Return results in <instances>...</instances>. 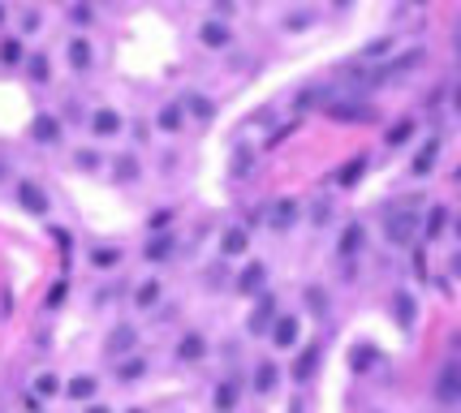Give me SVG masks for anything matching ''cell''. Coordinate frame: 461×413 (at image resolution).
I'll return each instance as SVG.
<instances>
[{"instance_id":"obj_17","label":"cell","mask_w":461,"mask_h":413,"mask_svg":"<svg viewBox=\"0 0 461 413\" xmlns=\"http://www.w3.org/2000/svg\"><path fill=\"white\" fill-rule=\"evenodd\" d=\"M435 160H440V142H423L418 147V155H414V164H409V172H414V177H427L431 168H435Z\"/></svg>"},{"instance_id":"obj_24","label":"cell","mask_w":461,"mask_h":413,"mask_svg":"<svg viewBox=\"0 0 461 413\" xmlns=\"http://www.w3.org/2000/svg\"><path fill=\"white\" fill-rule=\"evenodd\" d=\"M69 65L78 69V73L91 69V43H87L82 35H73V39H69Z\"/></svg>"},{"instance_id":"obj_13","label":"cell","mask_w":461,"mask_h":413,"mask_svg":"<svg viewBox=\"0 0 461 413\" xmlns=\"http://www.w3.org/2000/svg\"><path fill=\"white\" fill-rule=\"evenodd\" d=\"M31 134H35V142H43V147H57V142H61V121L47 117V112H39L35 125H31Z\"/></svg>"},{"instance_id":"obj_23","label":"cell","mask_w":461,"mask_h":413,"mask_svg":"<svg viewBox=\"0 0 461 413\" xmlns=\"http://www.w3.org/2000/svg\"><path fill=\"white\" fill-rule=\"evenodd\" d=\"M276 379H280V370H276V361H259V366H254V392H259V396H268V392H276Z\"/></svg>"},{"instance_id":"obj_42","label":"cell","mask_w":461,"mask_h":413,"mask_svg":"<svg viewBox=\"0 0 461 413\" xmlns=\"http://www.w3.org/2000/svg\"><path fill=\"white\" fill-rule=\"evenodd\" d=\"M87 413H112V409H108V405H91Z\"/></svg>"},{"instance_id":"obj_19","label":"cell","mask_w":461,"mask_h":413,"mask_svg":"<svg viewBox=\"0 0 461 413\" xmlns=\"http://www.w3.org/2000/svg\"><path fill=\"white\" fill-rule=\"evenodd\" d=\"M177 357H182V361H203V357H207V340H203L198 331H186L182 345H177Z\"/></svg>"},{"instance_id":"obj_15","label":"cell","mask_w":461,"mask_h":413,"mask_svg":"<svg viewBox=\"0 0 461 413\" xmlns=\"http://www.w3.org/2000/svg\"><path fill=\"white\" fill-rule=\"evenodd\" d=\"M246 246H250V232H246L242 224H233V228H224V237H220V250H224L228 258H237V254H246Z\"/></svg>"},{"instance_id":"obj_25","label":"cell","mask_w":461,"mask_h":413,"mask_svg":"<svg viewBox=\"0 0 461 413\" xmlns=\"http://www.w3.org/2000/svg\"><path fill=\"white\" fill-rule=\"evenodd\" d=\"M198 39L207 47H228V26L224 22H203L198 26Z\"/></svg>"},{"instance_id":"obj_1","label":"cell","mask_w":461,"mask_h":413,"mask_svg":"<svg viewBox=\"0 0 461 413\" xmlns=\"http://www.w3.org/2000/svg\"><path fill=\"white\" fill-rule=\"evenodd\" d=\"M383 232H388L393 246H409L418 237V206H405V202H393L383 211Z\"/></svg>"},{"instance_id":"obj_37","label":"cell","mask_w":461,"mask_h":413,"mask_svg":"<svg viewBox=\"0 0 461 413\" xmlns=\"http://www.w3.org/2000/svg\"><path fill=\"white\" fill-rule=\"evenodd\" d=\"M73 164H78V168H87V172H91V168H99V164H104V160H99V155H95V151H78V155H73Z\"/></svg>"},{"instance_id":"obj_40","label":"cell","mask_w":461,"mask_h":413,"mask_svg":"<svg viewBox=\"0 0 461 413\" xmlns=\"http://www.w3.org/2000/svg\"><path fill=\"white\" fill-rule=\"evenodd\" d=\"M233 168H237V177H246V168H250V151H237V155H233Z\"/></svg>"},{"instance_id":"obj_16","label":"cell","mask_w":461,"mask_h":413,"mask_svg":"<svg viewBox=\"0 0 461 413\" xmlns=\"http://www.w3.org/2000/svg\"><path fill=\"white\" fill-rule=\"evenodd\" d=\"M173 250H177V241H173V232H156L147 246H142V254L151 258V263H164V258H173Z\"/></svg>"},{"instance_id":"obj_28","label":"cell","mask_w":461,"mask_h":413,"mask_svg":"<svg viewBox=\"0 0 461 413\" xmlns=\"http://www.w3.org/2000/svg\"><path fill=\"white\" fill-rule=\"evenodd\" d=\"M160 129H168V134H173V129H182V121H186V112H182V103H168V108H160Z\"/></svg>"},{"instance_id":"obj_11","label":"cell","mask_w":461,"mask_h":413,"mask_svg":"<svg viewBox=\"0 0 461 413\" xmlns=\"http://www.w3.org/2000/svg\"><path fill=\"white\" fill-rule=\"evenodd\" d=\"M393 315H397V323H401L405 331L414 327V319H418V301H414V293H409V289L393 293Z\"/></svg>"},{"instance_id":"obj_41","label":"cell","mask_w":461,"mask_h":413,"mask_svg":"<svg viewBox=\"0 0 461 413\" xmlns=\"http://www.w3.org/2000/svg\"><path fill=\"white\" fill-rule=\"evenodd\" d=\"M448 271H453V276H461V250L453 254V263H448Z\"/></svg>"},{"instance_id":"obj_8","label":"cell","mask_w":461,"mask_h":413,"mask_svg":"<svg viewBox=\"0 0 461 413\" xmlns=\"http://www.w3.org/2000/svg\"><path fill=\"white\" fill-rule=\"evenodd\" d=\"M233 284H237V293H246V297H250V293H263V289H268V267H263V263H246Z\"/></svg>"},{"instance_id":"obj_22","label":"cell","mask_w":461,"mask_h":413,"mask_svg":"<svg viewBox=\"0 0 461 413\" xmlns=\"http://www.w3.org/2000/svg\"><path fill=\"white\" fill-rule=\"evenodd\" d=\"M444 228H448V206H440V202H435L431 211H427V220H423V237H427V241H435Z\"/></svg>"},{"instance_id":"obj_5","label":"cell","mask_w":461,"mask_h":413,"mask_svg":"<svg viewBox=\"0 0 461 413\" xmlns=\"http://www.w3.org/2000/svg\"><path fill=\"white\" fill-rule=\"evenodd\" d=\"M272 323H276V297H272V293H259V301H254L246 327H250L254 336H263V331H272Z\"/></svg>"},{"instance_id":"obj_39","label":"cell","mask_w":461,"mask_h":413,"mask_svg":"<svg viewBox=\"0 0 461 413\" xmlns=\"http://www.w3.org/2000/svg\"><path fill=\"white\" fill-rule=\"evenodd\" d=\"M306 306H315V315H323V306H328L323 289H306Z\"/></svg>"},{"instance_id":"obj_6","label":"cell","mask_w":461,"mask_h":413,"mask_svg":"<svg viewBox=\"0 0 461 413\" xmlns=\"http://www.w3.org/2000/svg\"><path fill=\"white\" fill-rule=\"evenodd\" d=\"M237 400H242V383L237 379H220L216 392H212V409L216 413H237Z\"/></svg>"},{"instance_id":"obj_29","label":"cell","mask_w":461,"mask_h":413,"mask_svg":"<svg viewBox=\"0 0 461 413\" xmlns=\"http://www.w3.org/2000/svg\"><path fill=\"white\" fill-rule=\"evenodd\" d=\"M375 361H379V353H375L371 345H358V349H353V357H349V366H353V370H371Z\"/></svg>"},{"instance_id":"obj_20","label":"cell","mask_w":461,"mask_h":413,"mask_svg":"<svg viewBox=\"0 0 461 413\" xmlns=\"http://www.w3.org/2000/svg\"><path fill=\"white\" fill-rule=\"evenodd\" d=\"M363 172H367V155H358V160L341 164V168H337V177H332V181H337L341 190H349V186H358V181H363Z\"/></svg>"},{"instance_id":"obj_26","label":"cell","mask_w":461,"mask_h":413,"mask_svg":"<svg viewBox=\"0 0 461 413\" xmlns=\"http://www.w3.org/2000/svg\"><path fill=\"white\" fill-rule=\"evenodd\" d=\"M156 301H160V280H142L134 289V306L138 310H156Z\"/></svg>"},{"instance_id":"obj_4","label":"cell","mask_w":461,"mask_h":413,"mask_svg":"<svg viewBox=\"0 0 461 413\" xmlns=\"http://www.w3.org/2000/svg\"><path fill=\"white\" fill-rule=\"evenodd\" d=\"M104 349H108V357H125V353H134V349H138V327H134V323H117V327L108 331Z\"/></svg>"},{"instance_id":"obj_45","label":"cell","mask_w":461,"mask_h":413,"mask_svg":"<svg viewBox=\"0 0 461 413\" xmlns=\"http://www.w3.org/2000/svg\"><path fill=\"white\" fill-rule=\"evenodd\" d=\"M453 228H457V237H461V216H457V224H453Z\"/></svg>"},{"instance_id":"obj_35","label":"cell","mask_w":461,"mask_h":413,"mask_svg":"<svg viewBox=\"0 0 461 413\" xmlns=\"http://www.w3.org/2000/svg\"><path fill=\"white\" fill-rule=\"evenodd\" d=\"M112 168H117V181H134V177H138V164L130 160V155H121Z\"/></svg>"},{"instance_id":"obj_10","label":"cell","mask_w":461,"mask_h":413,"mask_svg":"<svg viewBox=\"0 0 461 413\" xmlns=\"http://www.w3.org/2000/svg\"><path fill=\"white\" fill-rule=\"evenodd\" d=\"M319 353H323L319 345H306V349L298 353V361H293V379H298V383H311V379H315V370H319Z\"/></svg>"},{"instance_id":"obj_34","label":"cell","mask_w":461,"mask_h":413,"mask_svg":"<svg viewBox=\"0 0 461 413\" xmlns=\"http://www.w3.org/2000/svg\"><path fill=\"white\" fill-rule=\"evenodd\" d=\"M0 61H5V65H17V61H22V43H17V39H5V43H0Z\"/></svg>"},{"instance_id":"obj_7","label":"cell","mask_w":461,"mask_h":413,"mask_svg":"<svg viewBox=\"0 0 461 413\" xmlns=\"http://www.w3.org/2000/svg\"><path fill=\"white\" fill-rule=\"evenodd\" d=\"M328 117H337V121H371L375 108H367L363 99H332L328 103Z\"/></svg>"},{"instance_id":"obj_38","label":"cell","mask_w":461,"mask_h":413,"mask_svg":"<svg viewBox=\"0 0 461 413\" xmlns=\"http://www.w3.org/2000/svg\"><path fill=\"white\" fill-rule=\"evenodd\" d=\"M65 293H69V284H65V280H57V284H52V293H47V310H57V306L65 301Z\"/></svg>"},{"instance_id":"obj_43","label":"cell","mask_w":461,"mask_h":413,"mask_svg":"<svg viewBox=\"0 0 461 413\" xmlns=\"http://www.w3.org/2000/svg\"><path fill=\"white\" fill-rule=\"evenodd\" d=\"M453 108H457V112H461V87H457V91H453Z\"/></svg>"},{"instance_id":"obj_32","label":"cell","mask_w":461,"mask_h":413,"mask_svg":"<svg viewBox=\"0 0 461 413\" xmlns=\"http://www.w3.org/2000/svg\"><path fill=\"white\" fill-rule=\"evenodd\" d=\"M57 392H61L57 375H39V379H35V396H57Z\"/></svg>"},{"instance_id":"obj_33","label":"cell","mask_w":461,"mask_h":413,"mask_svg":"<svg viewBox=\"0 0 461 413\" xmlns=\"http://www.w3.org/2000/svg\"><path fill=\"white\" fill-rule=\"evenodd\" d=\"M27 73L35 77V82H47V73H52V69H47V57H31L27 61Z\"/></svg>"},{"instance_id":"obj_36","label":"cell","mask_w":461,"mask_h":413,"mask_svg":"<svg viewBox=\"0 0 461 413\" xmlns=\"http://www.w3.org/2000/svg\"><path fill=\"white\" fill-rule=\"evenodd\" d=\"M186 103H190V112H194V117H212V99H203V95H190Z\"/></svg>"},{"instance_id":"obj_12","label":"cell","mask_w":461,"mask_h":413,"mask_svg":"<svg viewBox=\"0 0 461 413\" xmlns=\"http://www.w3.org/2000/svg\"><path fill=\"white\" fill-rule=\"evenodd\" d=\"M91 134H95V138H117V134H121V112L99 108V112L91 117Z\"/></svg>"},{"instance_id":"obj_44","label":"cell","mask_w":461,"mask_h":413,"mask_svg":"<svg viewBox=\"0 0 461 413\" xmlns=\"http://www.w3.org/2000/svg\"><path fill=\"white\" fill-rule=\"evenodd\" d=\"M457 57H461V31H457Z\"/></svg>"},{"instance_id":"obj_31","label":"cell","mask_w":461,"mask_h":413,"mask_svg":"<svg viewBox=\"0 0 461 413\" xmlns=\"http://www.w3.org/2000/svg\"><path fill=\"white\" fill-rule=\"evenodd\" d=\"M409 134H414V121H397L393 129H388V138H383V142H388V147H401V142H409Z\"/></svg>"},{"instance_id":"obj_21","label":"cell","mask_w":461,"mask_h":413,"mask_svg":"<svg viewBox=\"0 0 461 413\" xmlns=\"http://www.w3.org/2000/svg\"><path fill=\"white\" fill-rule=\"evenodd\" d=\"M293 220H298V202H293V198L272 202V211H268V224H272V228H289Z\"/></svg>"},{"instance_id":"obj_30","label":"cell","mask_w":461,"mask_h":413,"mask_svg":"<svg viewBox=\"0 0 461 413\" xmlns=\"http://www.w3.org/2000/svg\"><path fill=\"white\" fill-rule=\"evenodd\" d=\"M91 263L95 267H117L121 263V250L117 246H99V250H91Z\"/></svg>"},{"instance_id":"obj_46","label":"cell","mask_w":461,"mask_h":413,"mask_svg":"<svg viewBox=\"0 0 461 413\" xmlns=\"http://www.w3.org/2000/svg\"><path fill=\"white\" fill-rule=\"evenodd\" d=\"M125 413H142V409H125Z\"/></svg>"},{"instance_id":"obj_14","label":"cell","mask_w":461,"mask_h":413,"mask_svg":"<svg viewBox=\"0 0 461 413\" xmlns=\"http://www.w3.org/2000/svg\"><path fill=\"white\" fill-rule=\"evenodd\" d=\"M95 392H99V379H95V375H73V379L65 383V396H69V400H91Z\"/></svg>"},{"instance_id":"obj_3","label":"cell","mask_w":461,"mask_h":413,"mask_svg":"<svg viewBox=\"0 0 461 413\" xmlns=\"http://www.w3.org/2000/svg\"><path fill=\"white\" fill-rule=\"evenodd\" d=\"M272 345L276 349H293L298 340H302V319L298 315H276V323H272Z\"/></svg>"},{"instance_id":"obj_9","label":"cell","mask_w":461,"mask_h":413,"mask_svg":"<svg viewBox=\"0 0 461 413\" xmlns=\"http://www.w3.org/2000/svg\"><path fill=\"white\" fill-rule=\"evenodd\" d=\"M17 202L27 206L31 216H43V211H47V194L35 186V181H17Z\"/></svg>"},{"instance_id":"obj_18","label":"cell","mask_w":461,"mask_h":413,"mask_svg":"<svg viewBox=\"0 0 461 413\" xmlns=\"http://www.w3.org/2000/svg\"><path fill=\"white\" fill-rule=\"evenodd\" d=\"M363 246H367V228H363V224H345V232H341V246H337V250H341V258H353Z\"/></svg>"},{"instance_id":"obj_2","label":"cell","mask_w":461,"mask_h":413,"mask_svg":"<svg viewBox=\"0 0 461 413\" xmlns=\"http://www.w3.org/2000/svg\"><path fill=\"white\" fill-rule=\"evenodd\" d=\"M435 400L440 405H457L461 400V361H448V366L435 370Z\"/></svg>"},{"instance_id":"obj_27","label":"cell","mask_w":461,"mask_h":413,"mask_svg":"<svg viewBox=\"0 0 461 413\" xmlns=\"http://www.w3.org/2000/svg\"><path fill=\"white\" fill-rule=\"evenodd\" d=\"M142 375H147V361H142V357H125L121 366H117V379H121V383H134V379H142Z\"/></svg>"}]
</instances>
